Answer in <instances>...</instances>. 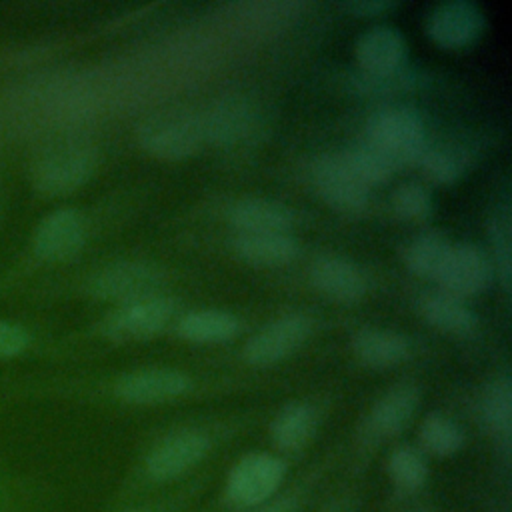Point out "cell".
<instances>
[{"mask_svg":"<svg viewBox=\"0 0 512 512\" xmlns=\"http://www.w3.org/2000/svg\"><path fill=\"white\" fill-rule=\"evenodd\" d=\"M364 140L382 150L396 168L418 164L428 144L424 120L410 106L374 110L366 120Z\"/></svg>","mask_w":512,"mask_h":512,"instance_id":"obj_1","label":"cell"},{"mask_svg":"<svg viewBox=\"0 0 512 512\" xmlns=\"http://www.w3.org/2000/svg\"><path fill=\"white\" fill-rule=\"evenodd\" d=\"M140 146L160 160L194 156L206 142L202 118L186 112H160L138 128Z\"/></svg>","mask_w":512,"mask_h":512,"instance_id":"obj_2","label":"cell"},{"mask_svg":"<svg viewBox=\"0 0 512 512\" xmlns=\"http://www.w3.org/2000/svg\"><path fill=\"white\" fill-rule=\"evenodd\" d=\"M286 476V464L266 452L242 456L226 478V496L242 508H254L268 502Z\"/></svg>","mask_w":512,"mask_h":512,"instance_id":"obj_3","label":"cell"},{"mask_svg":"<svg viewBox=\"0 0 512 512\" xmlns=\"http://www.w3.org/2000/svg\"><path fill=\"white\" fill-rule=\"evenodd\" d=\"M164 272L152 262L142 260H122L98 270L88 290L100 300H114L120 304L162 294Z\"/></svg>","mask_w":512,"mask_h":512,"instance_id":"obj_4","label":"cell"},{"mask_svg":"<svg viewBox=\"0 0 512 512\" xmlns=\"http://www.w3.org/2000/svg\"><path fill=\"white\" fill-rule=\"evenodd\" d=\"M176 302L170 296L154 294L148 298L120 304L106 316L102 330L108 338L118 342L148 340L164 330L174 316Z\"/></svg>","mask_w":512,"mask_h":512,"instance_id":"obj_5","label":"cell"},{"mask_svg":"<svg viewBox=\"0 0 512 512\" xmlns=\"http://www.w3.org/2000/svg\"><path fill=\"white\" fill-rule=\"evenodd\" d=\"M312 322L304 312H288L260 328L244 346L250 366H272L288 358L310 334Z\"/></svg>","mask_w":512,"mask_h":512,"instance_id":"obj_6","label":"cell"},{"mask_svg":"<svg viewBox=\"0 0 512 512\" xmlns=\"http://www.w3.org/2000/svg\"><path fill=\"white\" fill-rule=\"evenodd\" d=\"M494 274V264L488 254L476 244L464 242L450 246L448 256L434 280L444 292L466 298L488 290Z\"/></svg>","mask_w":512,"mask_h":512,"instance_id":"obj_7","label":"cell"},{"mask_svg":"<svg viewBox=\"0 0 512 512\" xmlns=\"http://www.w3.org/2000/svg\"><path fill=\"white\" fill-rule=\"evenodd\" d=\"M310 176L318 196L332 208L360 210L368 204L370 188L350 170L342 154L318 156Z\"/></svg>","mask_w":512,"mask_h":512,"instance_id":"obj_8","label":"cell"},{"mask_svg":"<svg viewBox=\"0 0 512 512\" xmlns=\"http://www.w3.org/2000/svg\"><path fill=\"white\" fill-rule=\"evenodd\" d=\"M484 14L470 0H448L432 8L426 20V32L442 48H466L484 32Z\"/></svg>","mask_w":512,"mask_h":512,"instance_id":"obj_9","label":"cell"},{"mask_svg":"<svg viewBox=\"0 0 512 512\" xmlns=\"http://www.w3.org/2000/svg\"><path fill=\"white\" fill-rule=\"evenodd\" d=\"M96 154L90 146H64L44 156L34 172L38 190L46 194H68L80 188L94 172Z\"/></svg>","mask_w":512,"mask_h":512,"instance_id":"obj_10","label":"cell"},{"mask_svg":"<svg viewBox=\"0 0 512 512\" xmlns=\"http://www.w3.org/2000/svg\"><path fill=\"white\" fill-rule=\"evenodd\" d=\"M210 440L198 430H178L164 436L146 458V472L154 480H172L194 468L208 452Z\"/></svg>","mask_w":512,"mask_h":512,"instance_id":"obj_11","label":"cell"},{"mask_svg":"<svg viewBox=\"0 0 512 512\" xmlns=\"http://www.w3.org/2000/svg\"><path fill=\"white\" fill-rule=\"evenodd\" d=\"M192 380L172 368H142L124 374L116 382V396L130 404H158L186 394Z\"/></svg>","mask_w":512,"mask_h":512,"instance_id":"obj_12","label":"cell"},{"mask_svg":"<svg viewBox=\"0 0 512 512\" xmlns=\"http://www.w3.org/2000/svg\"><path fill=\"white\" fill-rule=\"evenodd\" d=\"M86 242V222L74 208H60L48 214L34 238L36 254L44 260H66L76 256Z\"/></svg>","mask_w":512,"mask_h":512,"instance_id":"obj_13","label":"cell"},{"mask_svg":"<svg viewBox=\"0 0 512 512\" xmlns=\"http://www.w3.org/2000/svg\"><path fill=\"white\" fill-rule=\"evenodd\" d=\"M354 54L360 72L382 76L406 66L408 44L396 28L372 26L356 40Z\"/></svg>","mask_w":512,"mask_h":512,"instance_id":"obj_14","label":"cell"},{"mask_svg":"<svg viewBox=\"0 0 512 512\" xmlns=\"http://www.w3.org/2000/svg\"><path fill=\"white\" fill-rule=\"evenodd\" d=\"M310 282L326 298L346 304L360 300L368 290L364 272L342 256L316 258L310 266Z\"/></svg>","mask_w":512,"mask_h":512,"instance_id":"obj_15","label":"cell"},{"mask_svg":"<svg viewBox=\"0 0 512 512\" xmlns=\"http://www.w3.org/2000/svg\"><path fill=\"white\" fill-rule=\"evenodd\" d=\"M228 220L236 234H286L294 224V214L276 200L242 198L230 206Z\"/></svg>","mask_w":512,"mask_h":512,"instance_id":"obj_16","label":"cell"},{"mask_svg":"<svg viewBox=\"0 0 512 512\" xmlns=\"http://www.w3.org/2000/svg\"><path fill=\"white\" fill-rule=\"evenodd\" d=\"M418 402L420 390L410 382H402L388 388L374 402L368 414L370 432L380 438H390L398 434L412 420L414 412L418 410Z\"/></svg>","mask_w":512,"mask_h":512,"instance_id":"obj_17","label":"cell"},{"mask_svg":"<svg viewBox=\"0 0 512 512\" xmlns=\"http://www.w3.org/2000/svg\"><path fill=\"white\" fill-rule=\"evenodd\" d=\"M352 352L360 364L386 370L402 364L410 356V342L404 334L386 328H364L352 338Z\"/></svg>","mask_w":512,"mask_h":512,"instance_id":"obj_18","label":"cell"},{"mask_svg":"<svg viewBox=\"0 0 512 512\" xmlns=\"http://www.w3.org/2000/svg\"><path fill=\"white\" fill-rule=\"evenodd\" d=\"M418 308L428 324L446 334L466 336L474 332L478 324L474 310L464 302V298H458L444 290H432L422 294L418 300Z\"/></svg>","mask_w":512,"mask_h":512,"instance_id":"obj_19","label":"cell"},{"mask_svg":"<svg viewBox=\"0 0 512 512\" xmlns=\"http://www.w3.org/2000/svg\"><path fill=\"white\" fill-rule=\"evenodd\" d=\"M232 250L242 262L252 266H282L298 256V242L288 232L236 234Z\"/></svg>","mask_w":512,"mask_h":512,"instance_id":"obj_20","label":"cell"},{"mask_svg":"<svg viewBox=\"0 0 512 512\" xmlns=\"http://www.w3.org/2000/svg\"><path fill=\"white\" fill-rule=\"evenodd\" d=\"M238 318L226 310L202 308L184 314L178 320L180 338L194 344H218L236 336Z\"/></svg>","mask_w":512,"mask_h":512,"instance_id":"obj_21","label":"cell"},{"mask_svg":"<svg viewBox=\"0 0 512 512\" xmlns=\"http://www.w3.org/2000/svg\"><path fill=\"white\" fill-rule=\"evenodd\" d=\"M472 156L468 148L456 142H430L426 144L418 166L436 184H454L470 168Z\"/></svg>","mask_w":512,"mask_h":512,"instance_id":"obj_22","label":"cell"},{"mask_svg":"<svg viewBox=\"0 0 512 512\" xmlns=\"http://www.w3.org/2000/svg\"><path fill=\"white\" fill-rule=\"evenodd\" d=\"M316 430V412L306 402L286 404L270 424V438L282 450H300Z\"/></svg>","mask_w":512,"mask_h":512,"instance_id":"obj_23","label":"cell"},{"mask_svg":"<svg viewBox=\"0 0 512 512\" xmlns=\"http://www.w3.org/2000/svg\"><path fill=\"white\" fill-rule=\"evenodd\" d=\"M450 246V240L440 230H422L408 242L404 250V264L420 278H436Z\"/></svg>","mask_w":512,"mask_h":512,"instance_id":"obj_24","label":"cell"},{"mask_svg":"<svg viewBox=\"0 0 512 512\" xmlns=\"http://www.w3.org/2000/svg\"><path fill=\"white\" fill-rule=\"evenodd\" d=\"M342 158L346 160V164L350 166V170L368 186H378L384 184L392 172L396 170V166L392 164V160L378 150L374 144H370L368 140L356 142L354 146L346 148L344 152H340Z\"/></svg>","mask_w":512,"mask_h":512,"instance_id":"obj_25","label":"cell"},{"mask_svg":"<svg viewBox=\"0 0 512 512\" xmlns=\"http://www.w3.org/2000/svg\"><path fill=\"white\" fill-rule=\"evenodd\" d=\"M482 416L488 430L508 450L512 428V390L508 378H498L488 386L482 398Z\"/></svg>","mask_w":512,"mask_h":512,"instance_id":"obj_26","label":"cell"},{"mask_svg":"<svg viewBox=\"0 0 512 512\" xmlns=\"http://www.w3.org/2000/svg\"><path fill=\"white\" fill-rule=\"evenodd\" d=\"M420 444L432 456L446 458L460 452L464 434L452 418L440 412H432L420 424Z\"/></svg>","mask_w":512,"mask_h":512,"instance_id":"obj_27","label":"cell"},{"mask_svg":"<svg viewBox=\"0 0 512 512\" xmlns=\"http://www.w3.org/2000/svg\"><path fill=\"white\" fill-rule=\"evenodd\" d=\"M388 474L400 490L416 492L428 480V464L416 448L400 446L388 458Z\"/></svg>","mask_w":512,"mask_h":512,"instance_id":"obj_28","label":"cell"},{"mask_svg":"<svg viewBox=\"0 0 512 512\" xmlns=\"http://www.w3.org/2000/svg\"><path fill=\"white\" fill-rule=\"evenodd\" d=\"M392 208L396 216L410 220V222H422L432 212V196L430 192L416 184V182H404L392 192Z\"/></svg>","mask_w":512,"mask_h":512,"instance_id":"obj_29","label":"cell"},{"mask_svg":"<svg viewBox=\"0 0 512 512\" xmlns=\"http://www.w3.org/2000/svg\"><path fill=\"white\" fill-rule=\"evenodd\" d=\"M492 244L496 254L494 272L500 276L502 286H510V212L508 206H500L492 220Z\"/></svg>","mask_w":512,"mask_h":512,"instance_id":"obj_30","label":"cell"},{"mask_svg":"<svg viewBox=\"0 0 512 512\" xmlns=\"http://www.w3.org/2000/svg\"><path fill=\"white\" fill-rule=\"evenodd\" d=\"M206 140H232L238 138L246 126V114L238 106H222L208 118H202Z\"/></svg>","mask_w":512,"mask_h":512,"instance_id":"obj_31","label":"cell"},{"mask_svg":"<svg viewBox=\"0 0 512 512\" xmlns=\"http://www.w3.org/2000/svg\"><path fill=\"white\" fill-rule=\"evenodd\" d=\"M418 80H420V76L410 72V70H406V66H404V68H400V70H396L392 74H382V76H372V74L360 72L354 82L360 86V90L386 94V92H396V90H402L406 86H412Z\"/></svg>","mask_w":512,"mask_h":512,"instance_id":"obj_32","label":"cell"},{"mask_svg":"<svg viewBox=\"0 0 512 512\" xmlns=\"http://www.w3.org/2000/svg\"><path fill=\"white\" fill-rule=\"evenodd\" d=\"M28 344V334L14 324L0 322V356H14Z\"/></svg>","mask_w":512,"mask_h":512,"instance_id":"obj_33","label":"cell"},{"mask_svg":"<svg viewBox=\"0 0 512 512\" xmlns=\"http://www.w3.org/2000/svg\"><path fill=\"white\" fill-rule=\"evenodd\" d=\"M396 2L392 0H358V2H344L342 8L358 14V16H376L380 12H386L390 8H394Z\"/></svg>","mask_w":512,"mask_h":512,"instance_id":"obj_34","label":"cell"},{"mask_svg":"<svg viewBox=\"0 0 512 512\" xmlns=\"http://www.w3.org/2000/svg\"><path fill=\"white\" fill-rule=\"evenodd\" d=\"M294 510H296V498L294 496H286V498L274 500L272 504H268L260 512H294Z\"/></svg>","mask_w":512,"mask_h":512,"instance_id":"obj_35","label":"cell"},{"mask_svg":"<svg viewBox=\"0 0 512 512\" xmlns=\"http://www.w3.org/2000/svg\"><path fill=\"white\" fill-rule=\"evenodd\" d=\"M126 512H148V510H126Z\"/></svg>","mask_w":512,"mask_h":512,"instance_id":"obj_36","label":"cell"}]
</instances>
